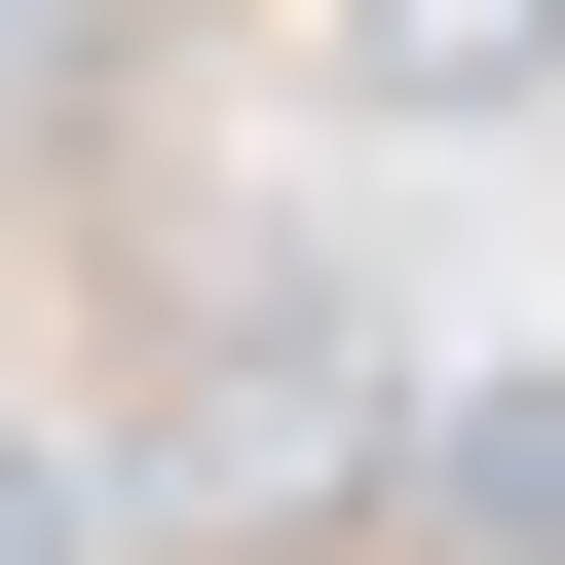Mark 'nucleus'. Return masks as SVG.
<instances>
[{"instance_id":"obj_3","label":"nucleus","mask_w":565,"mask_h":565,"mask_svg":"<svg viewBox=\"0 0 565 565\" xmlns=\"http://www.w3.org/2000/svg\"><path fill=\"white\" fill-rule=\"evenodd\" d=\"M0 565H114V452L76 415H0Z\"/></svg>"},{"instance_id":"obj_1","label":"nucleus","mask_w":565,"mask_h":565,"mask_svg":"<svg viewBox=\"0 0 565 565\" xmlns=\"http://www.w3.org/2000/svg\"><path fill=\"white\" fill-rule=\"evenodd\" d=\"M415 565H565V377H490V415L415 452Z\"/></svg>"},{"instance_id":"obj_2","label":"nucleus","mask_w":565,"mask_h":565,"mask_svg":"<svg viewBox=\"0 0 565 565\" xmlns=\"http://www.w3.org/2000/svg\"><path fill=\"white\" fill-rule=\"evenodd\" d=\"M340 76H377V114H527V76H565V0H340Z\"/></svg>"}]
</instances>
